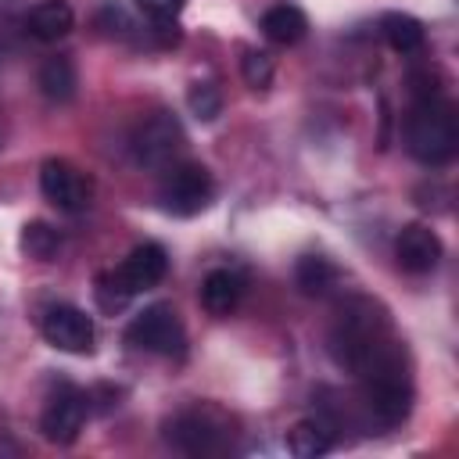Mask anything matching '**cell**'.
<instances>
[{
    "instance_id": "cell-1",
    "label": "cell",
    "mask_w": 459,
    "mask_h": 459,
    "mask_svg": "<svg viewBox=\"0 0 459 459\" xmlns=\"http://www.w3.org/2000/svg\"><path fill=\"white\" fill-rule=\"evenodd\" d=\"M359 387H362V405L373 423L380 427H398L412 412V366L409 355L398 341H387L377 355H369L359 366Z\"/></svg>"
},
{
    "instance_id": "cell-2",
    "label": "cell",
    "mask_w": 459,
    "mask_h": 459,
    "mask_svg": "<svg viewBox=\"0 0 459 459\" xmlns=\"http://www.w3.org/2000/svg\"><path fill=\"white\" fill-rule=\"evenodd\" d=\"M326 341H330L326 348H330L333 362L348 373H359V366L369 355H377L387 341H394V333H391L387 312L373 298L355 294V298L337 305V316H333V326H330Z\"/></svg>"
},
{
    "instance_id": "cell-3",
    "label": "cell",
    "mask_w": 459,
    "mask_h": 459,
    "mask_svg": "<svg viewBox=\"0 0 459 459\" xmlns=\"http://www.w3.org/2000/svg\"><path fill=\"white\" fill-rule=\"evenodd\" d=\"M405 147L423 165H445L459 147L455 108L430 86L416 90V104L405 115Z\"/></svg>"
},
{
    "instance_id": "cell-4",
    "label": "cell",
    "mask_w": 459,
    "mask_h": 459,
    "mask_svg": "<svg viewBox=\"0 0 459 459\" xmlns=\"http://www.w3.org/2000/svg\"><path fill=\"white\" fill-rule=\"evenodd\" d=\"M165 441L186 455H226L233 448V427L222 409L194 405L165 423Z\"/></svg>"
},
{
    "instance_id": "cell-5",
    "label": "cell",
    "mask_w": 459,
    "mask_h": 459,
    "mask_svg": "<svg viewBox=\"0 0 459 459\" xmlns=\"http://www.w3.org/2000/svg\"><path fill=\"white\" fill-rule=\"evenodd\" d=\"M215 197V179L204 165L197 161H176L172 169H165V179L158 186V204L169 215L190 219L201 215Z\"/></svg>"
},
{
    "instance_id": "cell-6",
    "label": "cell",
    "mask_w": 459,
    "mask_h": 459,
    "mask_svg": "<svg viewBox=\"0 0 459 459\" xmlns=\"http://www.w3.org/2000/svg\"><path fill=\"white\" fill-rule=\"evenodd\" d=\"M133 158L136 165L143 169H154V172H165L172 169L176 161H183V151H186V133L179 126L176 115L169 111H154L151 118H143L133 133Z\"/></svg>"
},
{
    "instance_id": "cell-7",
    "label": "cell",
    "mask_w": 459,
    "mask_h": 459,
    "mask_svg": "<svg viewBox=\"0 0 459 459\" xmlns=\"http://www.w3.org/2000/svg\"><path fill=\"white\" fill-rule=\"evenodd\" d=\"M126 337L143 348V351H154V355H165V359H183L186 351V330H183V319L176 316L172 305L158 301V305H147L126 330Z\"/></svg>"
},
{
    "instance_id": "cell-8",
    "label": "cell",
    "mask_w": 459,
    "mask_h": 459,
    "mask_svg": "<svg viewBox=\"0 0 459 459\" xmlns=\"http://www.w3.org/2000/svg\"><path fill=\"white\" fill-rule=\"evenodd\" d=\"M90 409H93V405H90V391H79V387H72V384L57 387V391L50 394L43 416H39L43 437L54 441V445H72V441L79 437V430H82Z\"/></svg>"
},
{
    "instance_id": "cell-9",
    "label": "cell",
    "mask_w": 459,
    "mask_h": 459,
    "mask_svg": "<svg viewBox=\"0 0 459 459\" xmlns=\"http://www.w3.org/2000/svg\"><path fill=\"white\" fill-rule=\"evenodd\" d=\"M39 190L43 197L57 208V212H86L90 208V197H93V183L65 158H47L43 169H39Z\"/></svg>"
},
{
    "instance_id": "cell-10",
    "label": "cell",
    "mask_w": 459,
    "mask_h": 459,
    "mask_svg": "<svg viewBox=\"0 0 459 459\" xmlns=\"http://www.w3.org/2000/svg\"><path fill=\"white\" fill-rule=\"evenodd\" d=\"M43 337L57 351L90 355L93 351V319L75 305H50L43 312Z\"/></svg>"
},
{
    "instance_id": "cell-11",
    "label": "cell",
    "mask_w": 459,
    "mask_h": 459,
    "mask_svg": "<svg viewBox=\"0 0 459 459\" xmlns=\"http://www.w3.org/2000/svg\"><path fill=\"white\" fill-rule=\"evenodd\" d=\"M165 273H169V255H165V247L147 240V244L133 247V251L122 258L118 269H111V280L133 298V294H140V290L158 287V283L165 280Z\"/></svg>"
},
{
    "instance_id": "cell-12",
    "label": "cell",
    "mask_w": 459,
    "mask_h": 459,
    "mask_svg": "<svg viewBox=\"0 0 459 459\" xmlns=\"http://www.w3.org/2000/svg\"><path fill=\"white\" fill-rule=\"evenodd\" d=\"M394 255H398V265H402L405 273L423 276V273H430V269L441 262V237H437L430 226L412 222V226H405V230L398 233Z\"/></svg>"
},
{
    "instance_id": "cell-13",
    "label": "cell",
    "mask_w": 459,
    "mask_h": 459,
    "mask_svg": "<svg viewBox=\"0 0 459 459\" xmlns=\"http://www.w3.org/2000/svg\"><path fill=\"white\" fill-rule=\"evenodd\" d=\"M244 294V280L233 269H212L201 283V305L208 316H230L240 305Z\"/></svg>"
},
{
    "instance_id": "cell-14",
    "label": "cell",
    "mask_w": 459,
    "mask_h": 459,
    "mask_svg": "<svg viewBox=\"0 0 459 459\" xmlns=\"http://www.w3.org/2000/svg\"><path fill=\"white\" fill-rule=\"evenodd\" d=\"M25 25H29V32H32L36 39L57 43V39H65V36L72 32L75 14H72V7H68L65 0H39V4L29 11Z\"/></svg>"
},
{
    "instance_id": "cell-15",
    "label": "cell",
    "mask_w": 459,
    "mask_h": 459,
    "mask_svg": "<svg viewBox=\"0 0 459 459\" xmlns=\"http://www.w3.org/2000/svg\"><path fill=\"white\" fill-rule=\"evenodd\" d=\"M262 32H265L273 43L290 47V43L305 39L308 18H305L301 7H294V4H276V7H269V11L262 14Z\"/></svg>"
},
{
    "instance_id": "cell-16",
    "label": "cell",
    "mask_w": 459,
    "mask_h": 459,
    "mask_svg": "<svg viewBox=\"0 0 459 459\" xmlns=\"http://www.w3.org/2000/svg\"><path fill=\"white\" fill-rule=\"evenodd\" d=\"M330 445H333V430H330V423H323V420H298V423L287 430V452L298 455V459L326 455Z\"/></svg>"
},
{
    "instance_id": "cell-17",
    "label": "cell",
    "mask_w": 459,
    "mask_h": 459,
    "mask_svg": "<svg viewBox=\"0 0 459 459\" xmlns=\"http://www.w3.org/2000/svg\"><path fill=\"white\" fill-rule=\"evenodd\" d=\"M75 86H79V75H75L72 57H61L57 54V57H47L39 65V90H43V97L65 104V100L75 97Z\"/></svg>"
},
{
    "instance_id": "cell-18",
    "label": "cell",
    "mask_w": 459,
    "mask_h": 459,
    "mask_svg": "<svg viewBox=\"0 0 459 459\" xmlns=\"http://www.w3.org/2000/svg\"><path fill=\"white\" fill-rule=\"evenodd\" d=\"M380 32L384 39L391 43V50L398 54H416L423 47V25L412 18V14H402V11H387L380 18Z\"/></svg>"
},
{
    "instance_id": "cell-19",
    "label": "cell",
    "mask_w": 459,
    "mask_h": 459,
    "mask_svg": "<svg viewBox=\"0 0 459 459\" xmlns=\"http://www.w3.org/2000/svg\"><path fill=\"white\" fill-rule=\"evenodd\" d=\"M294 280H298V287L305 294H326L337 283V265L330 258H323V255H305L294 265Z\"/></svg>"
},
{
    "instance_id": "cell-20",
    "label": "cell",
    "mask_w": 459,
    "mask_h": 459,
    "mask_svg": "<svg viewBox=\"0 0 459 459\" xmlns=\"http://www.w3.org/2000/svg\"><path fill=\"white\" fill-rule=\"evenodd\" d=\"M22 251L29 258H39V262H50L57 251H61V233L47 222H29L22 230Z\"/></svg>"
},
{
    "instance_id": "cell-21",
    "label": "cell",
    "mask_w": 459,
    "mask_h": 459,
    "mask_svg": "<svg viewBox=\"0 0 459 459\" xmlns=\"http://www.w3.org/2000/svg\"><path fill=\"white\" fill-rule=\"evenodd\" d=\"M186 108H190V115H194L197 122L219 118V111H222V93H219V86H215V82H194V86L186 90Z\"/></svg>"
},
{
    "instance_id": "cell-22",
    "label": "cell",
    "mask_w": 459,
    "mask_h": 459,
    "mask_svg": "<svg viewBox=\"0 0 459 459\" xmlns=\"http://www.w3.org/2000/svg\"><path fill=\"white\" fill-rule=\"evenodd\" d=\"M240 72H244V82H247L251 90H265L269 79H273V57H269L265 50H244Z\"/></svg>"
},
{
    "instance_id": "cell-23",
    "label": "cell",
    "mask_w": 459,
    "mask_h": 459,
    "mask_svg": "<svg viewBox=\"0 0 459 459\" xmlns=\"http://www.w3.org/2000/svg\"><path fill=\"white\" fill-rule=\"evenodd\" d=\"M93 298H97V305H100L104 312H122V308L129 305V294L111 280V273H100V276H97Z\"/></svg>"
},
{
    "instance_id": "cell-24",
    "label": "cell",
    "mask_w": 459,
    "mask_h": 459,
    "mask_svg": "<svg viewBox=\"0 0 459 459\" xmlns=\"http://www.w3.org/2000/svg\"><path fill=\"white\" fill-rule=\"evenodd\" d=\"M154 25H169L179 18V11L186 7V0H133Z\"/></svg>"
}]
</instances>
